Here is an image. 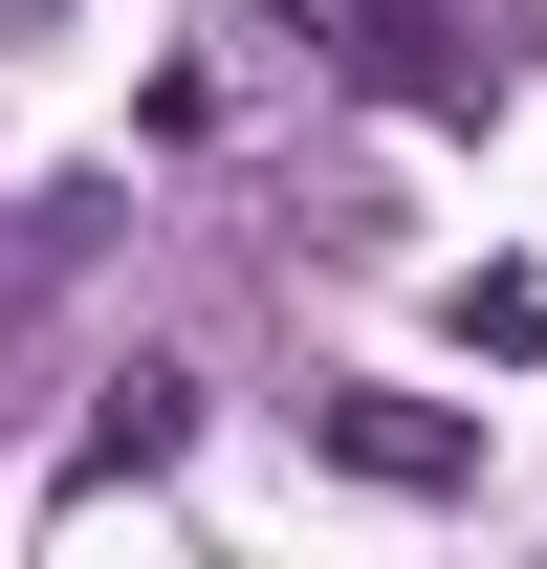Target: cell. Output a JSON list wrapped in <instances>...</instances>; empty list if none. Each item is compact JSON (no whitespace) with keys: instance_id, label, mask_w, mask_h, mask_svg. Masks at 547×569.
<instances>
[{"instance_id":"cell-1","label":"cell","mask_w":547,"mask_h":569,"mask_svg":"<svg viewBox=\"0 0 547 569\" xmlns=\"http://www.w3.org/2000/svg\"><path fill=\"white\" fill-rule=\"evenodd\" d=\"M285 417H307V460L372 482V503H481V417H438V395H395V372H307Z\"/></svg>"},{"instance_id":"cell-2","label":"cell","mask_w":547,"mask_h":569,"mask_svg":"<svg viewBox=\"0 0 547 569\" xmlns=\"http://www.w3.org/2000/svg\"><path fill=\"white\" fill-rule=\"evenodd\" d=\"M372 110H416V132H504V44H481L460 0H350V44H329Z\"/></svg>"},{"instance_id":"cell-3","label":"cell","mask_w":547,"mask_h":569,"mask_svg":"<svg viewBox=\"0 0 547 569\" xmlns=\"http://www.w3.org/2000/svg\"><path fill=\"white\" fill-rule=\"evenodd\" d=\"M176 438H198V372H176V351H132V372H88V438H67V482H153Z\"/></svg>"},{"instance_id":"cell-4","label":"cell","mask_w":547,"mask_h":569,"mask_svg":"<svg viewBox=\"0 0 547 569\" xmlns=\"http://www.w3.org/2000/svg\"><path fill=\"white\" fill-rule=\"evenodd\" d=\"M460 351H504V372L547 351V263H481V284H460Z\"/></svg>"},{"instance_id":"cell-5","label":"cell","mask_w":547,"mask_h":569,"mask_svg":"<svg viewBox=\"0 0 547 569\" xmlns=\"http://www.w3.org/2000/svg\"><path fill=\"white\" fill-rule=\"evenodd\" d=\"M263 44H307V67H329V44H350V0H263Z\"/></svg>"},{"instance_id":"cell-6","label":"cell","mask_w":547,"mask_h":569,"mask_svg":"<svg viewBox=\"0 0 547 569\" xmlns=\"http://www.w3.org/2000/svg\"><path fill=\"white\" fill-rule=\"evenodd\" d=\"M0 22H67V0H0Z\"/></svg>"}]
</instances>
